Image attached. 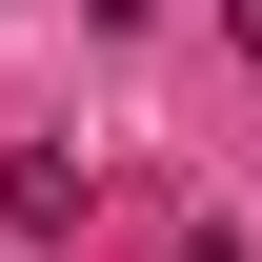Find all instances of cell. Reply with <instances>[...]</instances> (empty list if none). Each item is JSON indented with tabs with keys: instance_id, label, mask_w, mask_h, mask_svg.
<instances>
[{
	"instance_id": "cell-2",
	"label": "cell",
	"mask_w": 262,
	"mask_h": 262,
	"mask_svg": "<svg viewBox=\"0 0 262 262\" xmlns=\"http://www.w3.org/2000/svg\"><path fill=\"white\" fill-rule=\"evenodd\" d=\"M222 40H242V61H262V0H222Z\"/></svg>"
},
{
	"instance_id": "cell-1",
	"label": "cell",
	"mask_w": 262,
	"mask_h": 262,
	"mask_svg": "<svg viewBox=\"0 0 262 262\" xmlns=\"http://www.w3.org/2000/svg\"><path fill=\"white\" fill-rule=\"evenodd\" d=\"M0 222H20V242H81V162H61V141L0 162Z\"/></svg>"
}]
</instances>
